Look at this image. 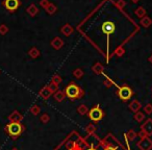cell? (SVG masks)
<instances>
[{
	"mask_svg": "<svg viewBox=\"0 0 152 150\" xmlns=\"http://www.w3.org/2000/svg\"><path fill=\"white\" fill-rule=\"evenodd\" d=\"M137 137H138V133H135V130H129V131L126 133V138H127L129 141H132V140L135 139Z\"/></svg>",
	"mask_w": 152,
	"mask_h": 150,
	"instance_id": "obj_25",
	"label": "cell"
},
{
	"mask_svg": "<svg viewBox=\"0 0 152 150\" xmlns=\"http://www.w3.org/2000/svg\"><path fill=\"white\" fill-rule=\"evenodd\" d=\"M86 150H97L96 148H94V147H90V148H88Z\"/></svg>",
	"mask_w": 152,
	"mask_h": 150,
	"instance_id": "obj_40",
	"label": "cell"
},
{
	"mask_svg": "<svg viewBox=\"0 0 152 150\" xmlns=\"http://www.w3.org/2000/svg\"><path fill=\"white\" fill-rule=\"evenodd\" d=\"M88 115H89V118H90L93 122H99L100 120L103 119L104 112L102 110V108L100 107L99 104H96L94 107L89 110Z\"/></svg>",
	"mask_w": 152,
	"mask_h": 150,
	"instance_id": "obj_3",
	"label": "cell"
},
{
	"mask_svg": "<svg viewBox=\"0 0 152 150\" xmlns=\"http://www.w3.org/2000/svg\"><path fill=\"white\" fill-rule=\"evenodd\" d=\"M51 81L53 82V84H62V81H63V79H62V77H61L60 75H58V74H55L54 76L52 77V79H51Z\"/></svg>",
	"mask_w": 152,
	"mask_h": 150,
	"instance_id": "obj_26",
	"label": "cell"
},
{
	"mask_svg": "<svg viewBox=\"0 0 152 150\" xmlns=\"http://www.w3.org/2000/svg\"><path fill=\"white\" fill-rule=\"evenodd\" d=\"M48 88L50 89V91L52 93H55V92H58V84H53L52 81H51L50 84H48Z\"/></svg>",
	"mask_w": 152,
	"mask_h": 150,
	"instance_id": "obj_32",
	"label": "cell"
},
{
	"mask_svg": "<svg viewBox=\"0 0 152 150\" xmlns=\"http://www.w3.org/2000/svg\"><path fill=\"white\" fill-rule=\"evenodd\" d=\"M124 53H125V49H124V47L122 46V45H120V46H118L117 48H116V50L114 51L112 54L118 55V56H123Z\"/></svg>",
	"mask_w": 152,
	"mask_h": 150,
	"instance_id": "obj_21",
	"label": "cell"
},
{
	"mask_svg": "<svg viewBox=\"0 0 152 150\" xmlns=\"http://www.w3.org/2000/svg\"><path fill=\"white\" fill-rule=\"evenodd\" d=\"M40 110H41L40 106H37V105H32V106H31V108H30L31 114H32V115H35V116L39 115V114H40Z\"/></svg>",
	"mask_w": 152,
	"mask_h": 150,
	"instance_id": "obj_29",
	"label": "cell"
},
{
	"mask_svg": "<svg viewBox=\"0 0 152 150\" xmlns=\"http://www.w3.org/2000/svg\"><path fill=\"white\" fill-rule=\"evenodd\" d=\"M51 94H52V92H51L50 89L48 88V86H45L44 88L40 91V96L43 99H48L51 96Z\"/></svg>",
	"mask_w": 152,
	"mask_h": 150,
	"instance_id": "obj_14",
	"label": "cell"
},
{
	"mask_svg": "<svg viewBox=\"0 0 152 150\" xmlns=\"http://www.w3.org/2000/svg\"><path fill=\"white\" fill-rule=\"evenodd\" d=\"M28 55L31 58H37L40 56V50H39L37 47H32V48L28 51Z\"/></svg>",
	"mask_w": 152,
	"mask_h": 150,
	"instance_id": "obj_18",
	"label": "cell"
},
{
	"mask_svg": "<svg viewBox=\"0 0 152 150\" xmlns=\"http://www.w3.org/2000/svg\"><path fill=\"white\" fill-rule=\"evenodd\" d=\"M145 119V115L143 114V112H137L135 114V121H138V122H142L143 120Z\"/></svg>",
	"mask_w": 152,
	"mask_h": 150,
	"instance_id": "obj_24",
	"label": "cell"
},
{
	"mask_svg": "<svg viewBox=\"0 0 152 150\" xmlns=\"http://www.w3.org/2000/svg\"><path fill=\"white\" fill-rule=\"evenodd\" d=\"M73 31H74V28L72 27V25L68 24V23H67V24H64L62 26V28H61V32H62L65 37L71 35L73 33Z\"/></svg>",
	"mask_w": 152,
	"mask_h": 150,
	"instance_id": "obj_10",
	"label": "cell"
},
{
	"mask_svg": "<svg viewBox=\"0 0 152 150\" xmlns=\"http://www.w3.org/2000/svg\"><path fill=\"white\" fill-rule=\"evenodd\" d=\"M22 115L18 110H14L9 117V120L11 122H20L22 120Z\"/></svg>",
	"mask_w": 152,
	"mask_h": 150,
	"instance_id": "obj_12",
	"label": "cell"
},
{
	"mask_svg": "<svg viewBox=\"0 0 152 150\" xmlns=\"http://www.w3.org/2000/svg\"><path fill=\"white\" fill-rule=\"evenodd\" d=\"M140 24H141L143 27H145V28H148V27L152 25V19L149 17V16L146 15L145 17H143L141 19V21H140Z\"/></svg>",
	"mask_w": 152,
	"mask_h": 150,
	"instance_id": "obj_15",
	"label": "cell"
},
{
	"mask_svg": "<svg viewBox=\"0 0 152 150\" xmlns=\"http://www.w3.org/2000/svg\"><path fill=\"white\" fill-rule=\"evenodd\" d=\"M142 133H145L147 137L152 135V119H147L146 122L141 126Z\"/></svg>",
	"mask_w": 152,
	"mask_h": 150,
	"instance_id": "obj_8",
	"label": "cell"
},
{
	"mask_svg": "<svg viewBox=\"0 0 152 150\" xmlns=\"http://www.w3.org/2000/svg\"><path fill=\"white\" fill-rule=\"evenodd\" d=\"M104 84H105L106 87H110V86H112V80H109V78L107 77V79H106L105 81H104Z\"/></svg>",
	"mask_w": 152,
	"mask_h": 150,
	"instance_id": "obj_37",
	"label": "cell"
},
{
	"mask_svg": "<svg viewBox=\"0 0 152 150\" xmlns=\"http://www.w3.org/2000/svg\"><path fill=\"white\" fill-rule=\"evenodd\" d=\"M138 147L141 150H151L152 149V140L149 137L141 138V141L138 143Z\"/></svg>",
	"mask_w": 152,
	"mask_h": 150,
	"instance_id": "obj_7",
	"label": "cell"
},
{
	"mask_svg": "<svg viewBox=\"0 0 152 150\" xmlns=\"http://www.w3.org/2000/svg\"><path fill=\"white\" fill-rule=\"evenodd\" d=\"M64 92L65 94H66V97L71 100L80 99V98H82L84 95V90H82L78 84H75V82H70V84L65 88Z\"/></svg>",
	"mask_w": 152,
	"mask_h": 150,
	"instance_id": "obj_1",
	"label": "cell"
},
{
	"mask_svg": "<svg viewBox=\"0 0 152 150\" xmlns=\"http://www.w3.org/2000/svg\"><path fill=\"white\" fill-rule=\"evenodd\" d=\"M148 61H149V63H151V64H152V54L149 56V58H148Z\"/></svg>",
	"mask_w": 152,
	"mask_h": 150,
	"instance_id": "obj_38",
	"label": "cell"
},
{
	"mask_svg": "<svg viewBox=\"0 0 152 150\" xmlns=\"http://www.w3.org/2000/svg\"><path fill=\"white\" fill-rule=\"evenodd\" d=\"M103 70H104L103 66H102L100 63H96V64L92 67V71L95 73V74H97V75L102 74V73H103Z\"/></svg>",
	"mask_w": 152,
	"mask_h": 150,
	"instance_id": "obj_16",
	"label": "cell"
},
{
	"mask_svg": "<svg viewBox=\"0 0 152 150\" xmlns=\"http://www.w3.org/2000/svg\"><path fill=\"white\" fill-rule=\"evenodd\" d=\"M9 32V27L5 24H1L0 25V35H5Z\"/></svg>",
	"mask_w": 152,
	"mask_h": 150,
	"instance_id": "obj_30",
	"label": "cell"
},
{
	"mask_svg": "<svg viewBox=\"0 0 152 150\" xmlns=\"http://www.w3.org/2000/svg\"><path fill=\"white\" fill-rule=\"evenodd\" d=\"M77 112H79V114H80V115H81V116H84V115H86V114H88L89 110H88V107H86V106L84 105V104H81V105L78 106Z\"/></svg>",
	"mask_w": 152,
	"mask_h": 150,
	"instance_id": "obj_23",
	"label": "cell"
},
{
	"mask_svg": "<svg viewBox=\"0 0 152 150\" xmlns=\"http://www.w3.org/2000/svg\"><path fill=\"white\" fill-rule=\"evenodd\" d=\"M101 29H102V32L104 35H106V37H107V49H108V47H109V37L116 30V25L112 21H105V22L102 23Z\"/></svg>",
	"mask_w": 152,
	"mask_h": 150,
	"instance_id": "obj_4",
	"label": "cell"
},
{
	"mask_svg": "<svg viewBox=\"0 0 152 150\" xmlns=\"http://www.w3.org/2000/svg\"><path fill=\"white\" fill-rule=\"evenodd\" d=\"M130 1H131L132 3H138L140 1V0H130Z\"/></svg>",
	"mask_w": 152,
	"mask_h": 150,
	"instance_id": "obj_39",
	"label": "cell"
},
{
	"mask_svg": "<svg viewBox=\"0 0 152 150\" xmlns=\"http://www.w3.org/2000/svg\"><path fill=\"white\" fill-rule=\"evenodd\" d=\"M2 4L6 9V11L14 13L21 6V1L20 0H4Z\"/></svg>",
	"mask_w": 152,
	"mask_h": 150,
	"instance_id": "obj_6",
	"label": "cell"
},
{
	"mask_svg": "<svg viewBox=\"0 0 152 150\" xmlns=\"http://www.w3.org/2000/svg\"><path fill=\"white\" fill-rule=\"evenodd\" d=\"M128 107L130 108V110H131V112H139V110H141L142 104H141V102H140L139 100L135 99V100H132V101L130 102L129 105H128Z\"/></svg>",
	"mask_w": 152,
	"mask_h": 150,
	"instance_id": "obj_11",
	"label": "cell"
},
{
	"mask_svg": "<svg viewBox=\"0 0 152 150\" xmlns=\"http://www.w3.org/2000/svg\"><path fill=\"white\" fill-rule=\"evenodd\" d=\"M40 6L41 7H43V9H46V7L49 5V3H50V1L49 0H40Z\"/></svg>",
	"mask_w": 152,
	"mask_h": 150,
	"instance_id": "obj_35",
	"label": "cell"
},
{
	"mask_svg": "<svg viewBox=\"0 0 152 150\" xmlns=\"http://www.w3.org/2000/svg\"><path fill=\"white\" fill-rule=\"evenodd\" d=\"M69 150H82V147L79 145V144L76 143L74 146H73L72 148H70V149H69Z\"/></svg>",
	"mask_w": 152,
	"mask_h": 150,
	"instance_id": "obj_36",
	"label": "cell"
},
{
	"mask_svg": "<svg viewBox=\"0 0 152 150\" xmlns=\"http://www.w3.org/2000/svg\"><path fill=\"white\" fill-rule=\"evenodd\" d=\"M12 150H18V149H17V148H13Z\"/></svg>",
	"mask_w": 152,
	"mask_h": 150,
	"instance_id": "obj_41",
	"label": "cell"
},
{
	"mask_svg": "<svg viewBox=\"0 0 152 150\" xmlns=\"http://www.w3.org/2000/svg\"><path fill=\"white\" fill-rule=\"evenodd\" d=\"M26 12L30 17H35V16L39 14V9H37V6L35 4V3H32V4H30L28 7H27Z\"/></svg>",
	"mask_w": 152,
	"mask_h": 150,
	"instance_id": "obj_13",
	"label": "cell"
},
{
	"mask_svg": "<svg viewBox=\"0 0 152 150\" xmlns=\"http://www.w3.org/2000/svg\"><path fill=\"white\" fill-rule=\"evenodd\" d=\"M56 11H58V7H56V5L54 4V3H49V5L46 7V12L49 14V15H54L55 13H56Z\"/></svg>",
	"mask_w": 152,
	"mask_h": 150,
	"instance_id": "obj_20",
	"label": "cell"
},
{
	"mask_svg": "<svg viewBox=\"0 0 152 150\" xmlns=\"http://www.w3.org/2000/svg\"><path fill=\"white\" fill-rule=\"evenodd\" d=\"M64 41H63L62 38L60 37H55L54 39H53L52 41L50 42V45L52 48H54L55 50H60L61 48H62L63 46H64Z\"/></svg>",
	"mask_w": 152,
	"mask_h": 150,
	"instance_id": "obj_9",
	"label": "cell"
},
{
	"mask_svg": "<svg viewBox=\"0 0 152 150\" xmlns=\"http://www.w3.org/2000/svg\"><path fill=\"white\" fill-rule=\"evenodd\" d=\"M40 120H41V122H43V123H48L49 120H50V117H49L48 114H43V115L40 117Z\"/></svg>",
	"mask_w": 152,
	"mask_h": 150,
	"instance_id": "obj_34",
	"label": "cell"
},
{
	"mask_svg": "<svg viewBox=\"0 0 152 150\" xmlns=\"http://www.w3.org/2000/svg\"><path fill=\"white\" fill-rule=\"evenodd\" d=\"M24 130H25L24 125H22L20 122H9L4 127V131L9 137L13 138V139L20 137L21 133H22Z\"/></svg>",
	"mask_w": 152,
	"mask_h": 150,
	"instance_id": "obj_2",
	"label": "cell"
},
{
	"mask_svg": "<svg viewBox=\"0 0 152 150\" xmlns=\"http://www.w3.org/2000/svg\"><path fill=\"white\" fill-rule=\"evenodd\" d=\"M73 76H74L75 78L80 79V78L84 76V71H82V69H80V68L75 69V70L73 71Z\"/></svg>",
	"mask_w": 152,
	"mask_h": 150,
	"instance_id": "obj_22",
	"label": "cell"
},
{
	"mask_svg": "<svg viewBox=\"0 0 152 150\" xmlns=\"http://www.w3.org/2000/svg\"><path fill=\"white\" fill-rule=\"evenodd\" d=\"M118 96H119V98L122 100V101L129 100L132 96V90L128 86L119 87V90H118Z\"/></svg>",
	"mask_w": 152,
	"mask_h": 150,
	"instance_id": "obj_5",
	"label": "cell"
},
{
	"mask_svg": "<svg viewBox=\"0 0 152 150\" xmlns=\"http://www.w3.org/2000/svg\"><path fill=\"white\" fill-rule=\"evenodd\" d=\"M115 4L118 6V9H123L124 7L126 6V1L125 0H117V1L115 2Z\"/></svg>",
	"mask_w": 152,
	"mask_h": 150,
	"instance_id": "obj_28",
	"label": "cell"
},
{
	"mask_svg": "<svg viewBox=\"0 0 152 150\" xmlns=\"http://www.w3.org/2000/svg\"><path fill=\"white\" fill-rule=\"evenodd\" d=\"M144 112L147 114V115H151L152 114V104L148 103L145 105V107H144Z\"/></svg>",
	"mask_w": 152,
	"mask_h": 150,
	"instance_id": "obj_33",
	"label": "cell"
},
{
	"mask_svg": "<svg viewBox=\"0 0 152 150\" xmlns=\"http://www.w3.org/2000/svg\"><path fill=\"white\" fill-rule=\"evenodd\" d=\"M135 16H137L138 18L142 19V18L145 17V16H146V9H144L143 6H139V7H138V9L135 11Z\"/></svg>",
	"mask_w": 152,
	"mask_h": 150,
	"instance_id": "obj_19",
	"label": "cell"
},
{
	"mask_svg": "<svg viewBox=\"0 0 152 150\" xmlns=\"http://www.w3.org/2000/svg\"><path fill=\"white\" fill-rule=\"evenodd\" d=\"M95 130H96V127H95V125H93V124H89L86 128V133H89V135H93V133H95Z\"/></svg>",
	"mask_w": 152,
	"mask_h": 150,
	"instance_id": "obj_27",
	"label": "cell"
},
{
	"mask_svg": "<svg viewBox=\"0 0 152 150\" xmlns=\"http://www.w3.org/2000/svg\"><path fill=\"white\" fill-rule=\"evenodd\" d=\"M65 98H66V94H65L64 91H58V92L54 93V99L58 102H62Z\"/></svg>",
	"mask_w": 152,
	"mask_h": 150,
	"instance_id": "obj_17",
	"label": "cell"
},
{
	"mask_svg": "<svg viewBox=\"0 0 152 150\" xmlns=\"http://www.w3.org/2000/svg\"><path fill=\"white\" fill-rule=\"evenodd\" d=\"M103 143H101L102 145H104V149L103 150H117V147H114V146H112L109 143H106V142L102 141Z\"/></svg>",
	"mask_w": 152,
	"mask_h": 150,
	"instance_id": "obj_31",
	"label": "cell"
}]
</instances>
